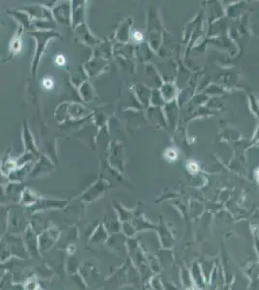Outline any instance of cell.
Wrapping results in <instances>:
<instances>
[{
	"mask_svg": "<svg viewBox=\"0 0 259 290\" xmlns=\"http://www.w3.org/2000/svg\"><path fill=\"white\" fill-rule=\"evenodd\" d=\"M57 238V236H51V235H44L42 236L41 239H40V247L42 249H47L49 248L53 242L55 241V239Z\"/></svg>",
	"mask_w": 259,
	"mask_h": 290,
	"instance_id": "6da1fadb",
	"label": "cell"
},
{
	"mask_svg": "<svg viewBox=\"0 0 259 290\" xmlns=\"http://www.w3.org/2000/svg\"><path fill=\"white\" fill-rule=\"evenodd\" d=\"M164 157L166 158V160L169 162H174L176 161V159L178 157V153L177 151L174 149V148H168L167 150L164 153Z\"/></svg>",
	"mask_w": 259,
	"mask_h": 290,
	"instance_id": "7a4b0ae2",
	"label": "cell"
},
{
	"mask_svg": "<svg viewBox=\"0 0 259 290\" xmlns=\"http://www.w3.org/2000/svg\"><path fill=\"white\" fill-rule=\"evenodd\" d=\"M39 288V285H38V282H37L35 280L31 279L29 280L26 284H25V289L26 290H38Z\"/></svg>",
	"mask_w": 259,
	"mask_h": 290,
	"instance_id": "3957f363",
	"label": "cell"
},
{
	"mask_svg": "<svg viewBox=\"0 0 259 290\" xmlns=\"http://www.w3.org/2000/svg\"><path fill=\"white\" fill-rule=\"evenodd\" d=\"M43 86L46 89H52L54 86V81L51 77H45L43 79Z\"/></svg>",
	"mask_w": 259,
	"mask_h": 290,
	"instance_id": "277c9868",
	"label": "cell"
},
{
	"mask_svg": "<svg viewBox=\"0 0 259 290\" xmlns=\"http://www.w3.org/2000/svg\"><path fill=\"white\" fill-rule=\"evenodd\" d=\"M188 169L190 173H195V172L198 170V164L194 162H190L189 164H188Z\"/></svg>",
	"mask_w": 259,
	"mask_h": 290,
	"instance_id": "5b68a950",
	"label": "cell"
},
{
	"mask_svg": "<svg viewBox=\"0 0 259 290\" xmlns=\"http://www.w3.org/2000/svg\"><path fill=\"white\" fill-rule=\"evenodd\" d=\"M133 40H135L137 42H140V41H142V39H143V36H142V34H141L140 32H138V31H135L134 33H133Z\"/></svg>",
	"mask_w": 259,
	"mask_h": 290,
	"instance_id": "8992f818",
	"label": "cell"
},
{
	"mask_svg": "<svg viewBox=\"0 0 259 290\" xmlns=\"http://www.w3.org/2000/svg\"><path fill=\"white\" fill-rule=\"evenodd\" d=\"M56 64L57 65H59V66H62V65H64L65 64V57L63 56V55H58V56L56 57Z\"/></svg>",
	"mask_w": 259,
	"mask_h": 290,
	"instance_id": "52a82bcc",
	"label": "cell"
},
{
	"mask_svg": "<svg viewBox=\"0 0 259 290\" xmlns=\"http://www.w3.org/2000/svg\"><path fill=\"white\" fill-rule=\"evenodd\" d=\"M257 180L259 181V170H258V172H257Z\"/></svg>",
	"mask_w": 259,
	"mask_h": 290,
	"instance_id": "ba28073f",
	"label": "cell"
}]
</instances>
